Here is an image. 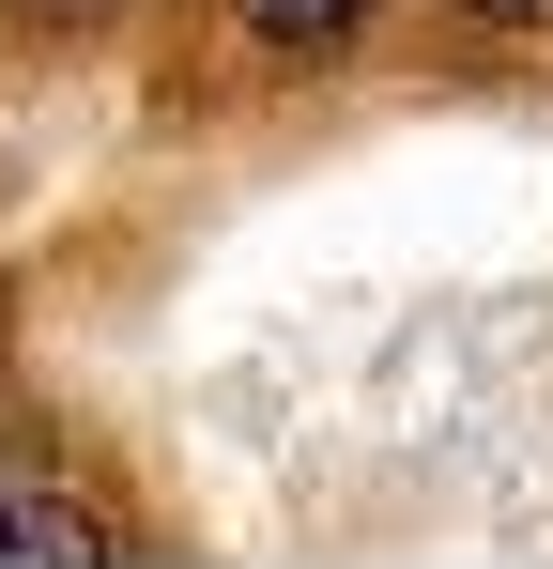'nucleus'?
Wrapping results in <instances>:
<instances>
[{
  "mask_svg": "<svg viewBox=\"0 0 553 569\" xmlns=\"http://www.w3.org/2000/svg\"><path fill=\"white\" fill-rule=\"evenodd\" d=\"M0 555H16V492H0Z\"/></svg>",
  "mask_w": 553,
  "mask_h": 569,
  "instance_id": "20e7f679",
  "label": "nucleus"
},
{
  "mask_svg": "<svg viewBox=\"0 0 553 569\" xmlns=\"http://www.w3.org/2000/svg\"><path fill=\"white\" fill-rule=\"evenodd\" d=\"M247 16V47H276V62H323V47H354L369 0H231Z\"/></svg>",
  "mask_w": 553,
  "mask_h": 569,
  "instance_id": "f257e3e1",
  "label": "nucleus"
},
{
  "mask_svg": "<svg viewBox=\"0 0 553 569\" xmlns=\"http://www.w3.org/2000/svg\"><path fill=\"white\" fill-rule=\"evenodd\" d=\"M461 16H492V31H553V0H461Z\"/></svg>",
  "mask_w": 553,
  "mask_h": 569,
  "instance_id": "f03ea898",
  "label": "nucleus"
},
{
  "mask_svg": "<svg viewBox=\"0 0 553 569\" xmlns=\"http://www.w3.org/2000/svg\"><path fill=\"white\" fill-rule=\"evenodd\" d=\"M16 16H92V0H16Z\"/></svg>",
  "mask_w": 553,
  "mask_h": 569,
  "instance_id": "7ed1b4c3",
  "label": "nucleus"
}]
</instances>
